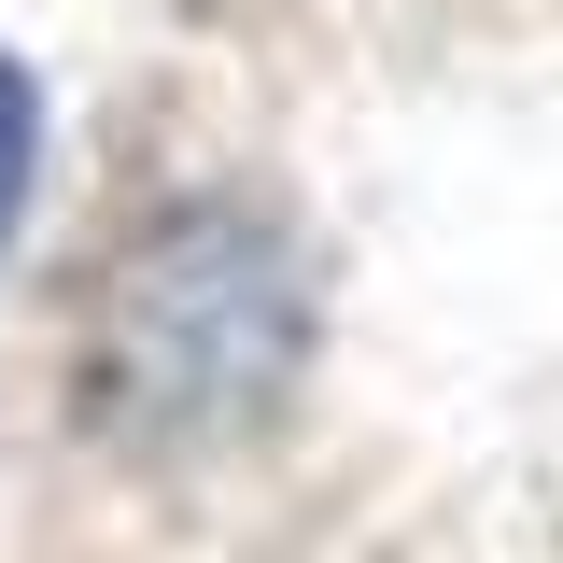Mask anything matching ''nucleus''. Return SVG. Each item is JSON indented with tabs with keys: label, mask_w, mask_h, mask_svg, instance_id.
Returning a JSON list of instances; mask_svg holds the SVG:
<instances>
[{
	"label": "nucleus",
	"mask_w": 563,
	"mask_h": 563,
	"mask_svg": "<svg viewBox=\"0 0 563 563\" xmlns=\"http://www.w3.org/2000/svg\"><path fill=\"white\" fill-rule=\"evenodd\" d=\"M29 169H43V85L0 57V254H14V225H29Z\"/></svg>",
	"instance_id": "obj_2"
},
{
	"label": "nucleus",
	"mask_w": 563,
	"mask_h": 563,
	"mask_svg": "<svg viewBox=\"0 0 563 563\" xmlns=\"http://www.w3.org/2000/svg\"><path fill=\"white\" fill-rule=\"evenodd\" d=\"M296 352H310L296 240L240 198H198L113 254L99 324H85V409H99V437L198 451V437H240L268 409L296 380Z\"/></svg>",
	"instance_id": "obj_1"
}]
</instances>
